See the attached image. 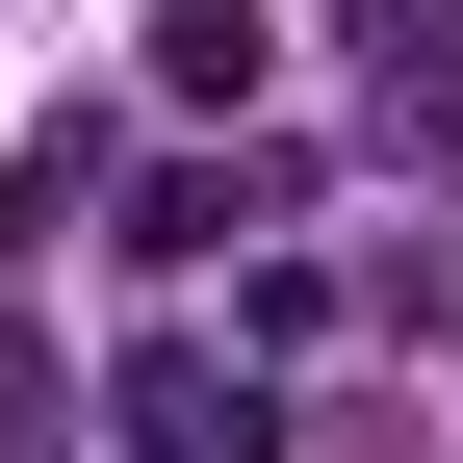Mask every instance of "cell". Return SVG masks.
<instances>
[{
  "mask_svg": "<svg viewBox=\"0 0 463 463\" xmlns=\"http://www.w3.org/2000/svg\"><path fill=\"white\" fill-rule=\"evenodd\" d=\"M129 463H283V412H258L232 361H181V335H155V361H129Z\"/></svg>",
  "mask_w": 463,
  "mask_h": 463,
  "instance_id": "1",
  "label": "cell"
},
{
  "mask_svg": "<svg viewBox=\"0 0 463 463\" xmlns=\"http://www.w3.org/2000/svg\"><path fill=\"white\" fill-rule=\"evenodd\" d=\"M232 232H283V155H181V181L129 206V258H232Z\"/></svg>",
  "mask_w": 463,
  "mask_h": 463,
  "instance_id": "2",
  "label": "cell"
},
{
  "mask_svg": "<svg viewBox=\"0 0 463 463\" xmlns=\"http://www.w3.org/2000/svg\"><path fill=\"white\" fill-rule=\"evenodd\" d=\"M155 78H181V103H258L283 52H258V0H155Z\"/></svg>",
  "mask_w": 463,
  "mask_h": 463,
  "instance_id": "3",
  "label": "cell"
}]
</instances>
